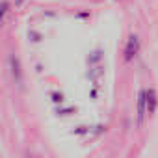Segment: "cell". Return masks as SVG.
<instances>
[{"mask_svg":"<svg viewBox=\"0 0 158 158\" xmlns=\"http://www.w3.org/2000/svg\"><path fill=\"white\" fill-rule=\"evenodd\" d=\"M158 108V95L152 88L145 89V110H147V115H154Z\"/></svg>","mask_w":158,"mask_h":158,"instance_id":"cell-3","label":"cell"},{"mask_svg":"<svg viewBox=\"0 0 158 158\" xmlns=\"http://www.w3.org/2000/svg\"><path fill=\"white\" fill-rule=\"evenodd\" d=\"M52 101L54 102H63V95L61 93H52Z\"/></svg>","mask_w":158,"mask_h":158,"instance_id":"cell-8","label":"cell"},{"mask_svg":"<svg viewBox=\"0 0 158 158\" xmlns=\"http://www.w3.org/2000/svg\"><path fill=\"white\" fill-rule=\"evenodd\" d=\"M101 58H102V52H101V50H95V52H93V56H89V58H88V61H89V63H97Z\"/></svg>","mask_w":158,"mask_h":158,"instance_id":"cell-7","label":"cell"},{"mask_svg":"<svg viewBox=\"0 0 158 158\" xmlns=\"http://www.w3.org/2000/svg\"><path fill=\"white\" fill-rule=\"evenodd\" d=\"M23 2H24V0H15V6H21Z\"/></svg>","mask_w":158,"mask_h":158,"instance_id":"cell-9","label":"cell"},{"mask_svg":"<svg viewBox=\"0 0 158 158\" xmlns=\"http://www.w3.org/2000/svg\"><path fill=\"white\" fill-rule=\"evenodd\" d=\"M102 73H104V69H102V67H93V69L88 73V76L91 78V80H95V82H97L99 78L102 76Z\"/></svg>","mask_w":158,"mask_h":158,"instance_id":"cell-6","label":"cell"},{"mask_svg":"<svg viewBox=\"0 0 158 158\" xmlns=\"http://www.w3.org/2000/svg\"><path fill=\"white\" fill-rule=\"evenodd\" d=\"M8 10H10V2L8 0H0V26H2V23H4V17H6Z\"/></svg>","mask_w":158,"mask_h":158,"instance_id":"cell-5","label":"cell"},{"mask_svg":"<svg viewBox=\"0 0 158 158\" xmlns=\"http://www.w3.org/2000/svg\"><path fill=\"white\" fill-rule=\"evenodd\" d=\"M138 52H139V37L136 35V34H132L130 37H128V41H127V45H125V61L128 63V61H132L136 56H138Z\"/></svg>","mask_w":158,"mask_h":158,"instance_id":"cell-1","label":"cell"},{"mask_svg":"<svg viewBox=\"0 0 158 158\" xmlns=\"http://www.w3.org/2000/svg\"><path fill=\"white\" fill-rule=\"evenodd\" d=\"M145 117H147V110H145V89H139V93H138V104H136V121H138V127H143Z\"/></svg>","mask_w":158,"mask_h":158,"instance_id":"cell-2","label":"cell"},{"mask_svg":"<svg viewBox=\"0 0 158 158\" xmlns=\"http://www.w3.org/2000/svg\"><path fill=\"white\" fill-rule=\"evenodd\" d=\"M8 63H10V73H11V78H13V82L21 86V80H23V73H21V63H19V58H17L15 54H11V56H10V60H8Z\"/></svg>","mask_w":158,"mask_h":158,"instance_id":"cell-4","label":"cell"}]
</instances>
